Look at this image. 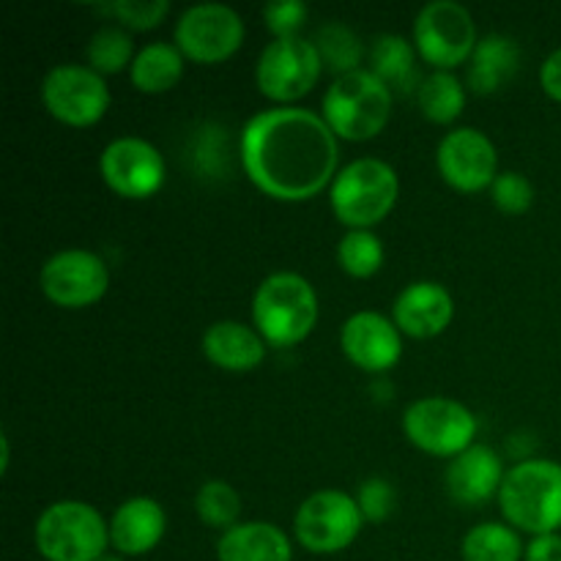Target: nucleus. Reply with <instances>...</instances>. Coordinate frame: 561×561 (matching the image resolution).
Returning <instances> with one entry per match:
<instances>
[{"label": "nucleus", "mask_w": 561, "mask_h": 561, "mask_svg": "<svg viewBox=\"0 0 561 561\" xmlns=\"http://www.w3.org/2000/svg\"><path fill=\"white\" fill-rule=\"evenodd\" d=\"M365 526L359 502L343 491H318L299 504L294 515V535L305 551L332 557L354 546Z\"/></svg>", "instance_id": "nucleus-7"}, {"label": "nucleus", "mask_w": 561, "mask_h": 561, "mask_svg": "<svg viewBox=\"0 0 561 561\" xmlns=\"http://www.w3.org/2000/svg\"><path fill=\"white\" fill-rule=\"evenodd\" d=\"M436 164L442 179L463 195L488 190L499 175L496 146L474 126L447 131L436 148Z\"/></svg>", "instance_id": "nucleus-15"}, {"label": "nucleus", "mask_w": 561, "mask_h": 561, "mask_svg": "<svg viewBox=\"0 0 561 561\" xmlns=\"http://www.w3.org/2000/svg\"><path fill=\"white\" fill-rule=\"evenodd\" d=\"M453 296L442 283H433V279L405 285L392 307L394 327L400 329V334H409L414 340L438 337L453 323Z\"/></svg>", "instance_id": "nucleus-17"}, {"label": "nucleus", "mask_w": 561, "mask_h": 561, "mask_svg": "<svg viewBox=\"0 0 561 561\" xmlns=\"http://www.w3.org/2000/svg\"><path fill=\"white\" fill-rule=\"evenodd\" d=\"M493 206L499 208L507 217H520L531 208L535 203V186L526 179L524 173H515V170H504V173L496 175L491 186Z\"/></svg>", "instance_id": "nucleus-32"}, {"label": "nucleus", "mask_w": 561, "mask_h": 561, "mask_svg": "<svg viewBox=\"0 0 561 561\" xmlns=\"http://www.w3.org/2000/svg\"><path fill=\"white\" fill-rule=\"evenodd\" d=\"M337 162V135L307 107L263 110L241 129L244 173L274 201H312L332 186Z\"/></svg>", "instance_id": "nucleus-1"}, {"label": "nucleus", "mask_w": 561, "mask_h": 561, "mask_svg": "<svg viewBox=\"0 0 561 561\" xmlns=\"http://www.w3.org/2000/svg\"><path fill=\"white\" fill-rule=\"evenodd\" d=\"M168 515L157 499L131 496L110 518V546L118 557H146L162 542Z\"/></svg>", "instance_id": "nucleus-19"}, {"label": "nucleus", "mask_w": 561, "mask_h": 561, "mask_svg": "<svg viewBox=\"0 0 561 561\" xmlns=\"http://www.w3.org/2000/svg\"><path fill=\"white\" fill-rule=\"evenodd\" d=\"M400 197V179L383 159L362 157L345 164L329 186V203L348 230H373L392 214Z\"/></svg>", "instance_id": "nucleus-4"}, {"label": "nucleus", "mask_w": 561, "mask_h": 561, "mask_svg": "<svg viewBox=\"0 0 561 561\" xmlns=\"http://www.w3.org/2000/svg\"><path fill=\"white\" fill-rule=\"evenodd\" d=\"M42 104L60 124L85 129L99 124L110 110L107 80L91 66L58 64L44 75Z\"/></svg>", "instance_id": "nucleus-11"}, {"label": "nucleus", "mask_w": 561, "mask_h": 561, "mask_svg": "<svg viewBox=\"0 0 561 561\" xmlns=\"http://www.w3.org/2000/svg\"><path fill=\"white\" fill-rule=\"evenodd\" d=\"M219 561H294V546L279 526L247 520L222 531L217 542Z\"/></svg>", "instance_id": "nucleus-21"}, {"label": "nucleus", "mask_w": 561, "mask_h": 561, "mask_svg": "<svg viewBox=\"0 0 561 561\" xmlns=\"http://www.w3.org/2000/svg\"><path fill=\"white\" fill-rule=\"evenodd\" d=\"M499 510L513 529L531 537L559 535L561 463L526 458L507 469L499 491Z\"/></svg>", "instance_id": "nucleus-2"}, {"label": "nucleus", "mask_w": 561, "mask_h": 561, "mask_svg": "<svg viewBox=\"0 0 561 561\" xmlns=\"http://www.w3.org/2000/svg\"><path fill=\"white\" fill-rule=\"evenodd\" d=\"M416 104H420L422 115L433 124H455L466 107V88L453 71H433L431 77L420 82Z\"/></svg>", "instance_id": "nucleus-26"}, {"label": "nucleus", "mask_w": 561, "mask_h": 561, "mask_svg": "<svg viewBox=\"0 0 561 561\" xmlns=\"http://www.w3.org/2000/svg\"><path fill=\"white\" fill-rule=\"evenodd\" d=\"M477 416L460 400L422 398L405 409L403 433L416 449L433 458H458L477 438Z\"/></svg>", "instance_id": "nucleus-8"}, {"label": "nucleus", "mask_w": 561, "mask_h": 561, "mask_svg": "<svg viewBox=\"0 0 561 561\" xmlns=\"http://www.w3.org/2000/svg\"><path fill=\"white\" fill-rule=\"evenodd\" d=\"M0 447H3V460H0V471H9V460H11V449H9V436H0Z\"/></svg>", "instance_id": "nucleus-37"}, {"label": "nucleus", "mask_w": 561, "mask_h": 561, "mask_svg": "<svg viewBox=\"0 0 561 561\" xmlns=\"http://www.w3.org/2000/svg\"><path fill=\"white\" fill-rule=\"evenodd\" d=\"M524 561H561V535L531 537Z\"/></svg>", "instance_id": "nucleus-36"}, {"label": "nucleus", "mask_w": 561, "mask_h": 561, "mask_svg": "<svg viewBox=\"0 0 561 561\" xmlns=\"http://www.w3.org/2000/svg\"><path fill=\"white\" fill-rule=\"evenodd\" d=\"M340 348L345 359L365 373H387L403 356V334L392 318L381 312H354L340 329Z\"/></svg>", "instance_id": "nucleus-16"}, {"label": "nucleus", "mask_w": 561, "mask_h": 561, "mask_svg": "<svg viewBox=\"0 0 561 561\" xmlns=\"http://www.w3.org/2000/svg\"><path fill=\"white\" fill-rule=\"evenodd\" d=\"M42 294L66 310H82L104 299L110 288L107 263L91 250L55 252L38 274Z\"/></svg>", "instance_id": "nucleus-13"}, {"label": "nucleus", "mask_w": 561, "mask_h": 561, "mask_svg": "<svg viewBox=\"0 0 561 561\" xmlns=\"http://www.w3.org/2000/svg\"><path fill=\"white\" fill-rule=\"evenodd\" d=\"M241 496L230 482L206 480L195 493V513L206 526L219 531H228L239 526L241 518Z\"/></svg>", "instance_id": "nucleus-29"}, {"label": "nucleus", "mask_w": 561, "mask_h": 561, "mask_svg": "<svg viewBox=\"0 0 561 561\" xmlns=\"http://www.w3.org/2000/svg\"><path fill=\"white\" fill-rule=\"evenodd\" d=\"M540 85L553 102L561 104V47L553 49L546 64L540 66Z\"/></svg>", "instance_id": "nucleus-35"}, {"label": "nucleus", "mask_w": 561, "mask_h": 561, "mask_svg": "<svg viewBox=\"0 0 561 561\" xmlns=\"http://www.w3.org/2000/svg\"><path fill=\"white\" fill-rule=\"evenodd\" d=\"M203 354L219 370L250 373L266 359V340L241 321H217L203 332Z\"/></svg>", "instance_id": "nucleus-20"}, {"label": "nucleus", "mask_w": 561, "mask_h": 561, "mask_svg": "<svg viewBox=\"0 0 561 561\" xmlns=\"http://www.w3.org/2000/svg\"><path fill=\"white\" fill-rule=\"evenodd\" d=\"M38 557L47 561H99L107 557L110 524L85 502H55L33 526Z\"/></svg>", "instance_id": "nucleus-6"}, {"label": "nucleus", "mask_w": 561, "mask_h": 561, "mask_svg": "<svg viewBox=\"0 0 561 561\" xmlns=\"http://www.w3.org/2000/svg\"><path fill=\"white\" fill-rule=\"evenodd\" d=\"M244 44V20L225 3L190 5L175 22V47L195 64L211 66L233 58Z\"/></svg>", "instance_id": "nucleus-12"}, {"label": "nucleus", "mask_w": 561, "mask_h": 561, "mask_svg": "<svg viewBox=\"0 0 561 561\" xmlns=\"http://www.w3.org/2000/svg\"><path fill=\"white\" fill-rule=\"evenodd\" d=\"M383 257L387 252L373 230H348L337 244L340 268L354 279H367L381 272Z\"/></svg>", "instance_id": "nucleus-30"}, {"label": "nucleus", "mask_w": 561, "mask_h": 561, "mask_svg": "<svg viewBox=\"0 0 561 561\" xmlns=\"http://www.w3.org/2000/svg\"><path fill=\"white\" fill-rule=\"evenodd\" d=\"M135 55L137 53H135V42H131V33L124 31V27H118V25L99 27L85 47L88 66H91V69L102 77L124 71L126 66L135 60Z\"/></svg>", "instance_id": "nucleus-28"}, {"label": "nucleus", "mask_w": 561, "mask_h": 561, "mask_svg": "<svg viewBox=\"0 0 561 561\" xmlns=\"http://www.w3.org/2000/svg\"><path fill=\"white\" fill-rule=\"evenodd\" d=\"M460 557L463 561H524L526 546L518 529L488 520L466 531L460 542Z\"/></svg>", "instance_id": "nucleus-25"}, {"label": "nucleus", "mask_w": 561, "mask_h": 561, "mask_svg": "<svg viewBox=\"0 0 561 561\" xmlns=\"http://www.w3.org/2000/svg\"><path fill=\"white\" fill-rule=\"evenodd\" d=\"M307 16H310V9L301 0H272L263 5V22L274 33V38L299 36V27L305 25Z\"/></svg>", "instance_id": "nucleus-33"}, {"label": "nucleus", "mask_w": 561, "mask_h": 561, "mask_svg": "<svg viewBox=\"0 0 561 561\" xmlns=\"http://www.w3.org/2000/svg\"><path fill=\"white\" fill-rule=\"evenodd\" d=\"M394 93L370 69L334 77L323 93V121L337 137L365 142L381 135L392 118Z\"/></svg>", "instance_id": "nucleus-5"}, {"label": "nucleus", "mask_w": 561, "mask_h": 561, "mask_svg": "<svg viewBox=\"0 0 561 561\" xmlns=\"http://www.w3.org/2000/svg\"><path fill=\"white\" fill-rule=\"evenodd\" d=\"M312 44H316L318 55H321L323 69L332 71L334 77H343L362 69L365 44H362V38L345 22H327V25L318 27Z\"/></svg>", "instance_id": "nucleus-27"}, {"label": "nucleus", "mask_w": 561, "mask_h": 561, "mask_svg": "<svg viewBox=\"0 0 561 561\" xmlns=\"http://www.w3.org/2000/svg\"><path fill=\"white\" fill-rule=\"evenodd\" d=\"M520 49L515 38L502 36V33H491V36L480 38L469 58V71H466V82L477 96H491L499 88L507 85L513 75L518 71Z\"/></svg>", "instance_id": "nucleus-22"}, {"label": "nucleus", "mask_w": 561, "mask_h": 561, "mask_svg": "<svg viewBox=\"0 0 561 561\" xmlns=\"http://www.w3.org/2000/svg\"><path fill=\"white\" fill-rule=\"evenodd\" d=\"M102 14L115 16L124 27L131 31H151L162 25L164 16L170 14L168 0H115V3L96 5Z\"/></svg>", "instance_id": "nucleus-31"}, {"label": "nucleus", "mask_w": 561, "mask_h": 561, "mask_svg": "<svg viewBox=\"0 0 561 561\" xmlns=\"http://www.w3.org/2000/svg\"><path fill=\"white\" fill-rule=\"evenodd\" d=\"M321 71V55H318L312 38H274L257 55L255 85L263 96L277 102L279 107H290V102H299L318 85Z\"/></svg>", "instance_id": "nucleus-9"}, {"label": "nucleus", "mask_w": 561, "mask_h": 561, "mask_svg": "<svg viewBox=\"0 0 561 561\" xmlns=\"http://www.w3.org/2000/svg\"><path fill=\"white\" fill-rule=\"evenodd\" d=\"M99 173L115 195L129 197V201H146L162 190L168 168L153 142L142 140V137H118L104 146L102 157H99Z\"/></svg>", "instance_id": "nucleus-14"}, {"label": "nucleus", "mask_w": 561, "mask_h": 561, "mask_svg": "<svg viewBox=\"0 0 561 561\" xmlns=\"http://www.w3.org/2000/svg\"><path fill=\"white\" fill-rule=\"evenodd\" d=\"M477 25L469 9L455 0H433L414 20V47L436 71H453L466 64L477 47Z\"/></svg>", "instance_id": "nucleus-10"}, {"label": "nucleus", "mask_w": 561, "mask_h": 561, "mask_svg": "<svg viewBox=\"0 0 561 561\" xmlns=\"http://www.w3.org/2000/svg\"><path fill=\"white\" fill-rule=\"evenodd\" d=\"M504 474L507 471H504L502 455L488 444H474L458 458L449 460L444 482H447V493L455 504L480 507V504L499 496Z\"/></svg>", "instance_id": "nucleus-18"}, {"label": "nucleus", "mask_w": 561, "mask_h": 561, "mask_svg": "<svg viewBox=\"0 0 561 561\" xmlns=\"http://www.w3.org/2000/svg\"><path fill=\"white\" fill-rule=\"evenodd\" d=\"M394 499L398 496H394L392 482L383 480V477H370V480L362 482L356 502H359L365 520H370V524H383V520L394 513Z\"/></svg>", "instance_id": "nucleus-34"}, {"label": "nucleus", "mask_w": 561, "mask_h": 561, "mask_svg": "<svg viewBox=\"0 0 561 561\" xmlns=\"http://www.w3.org/2000/svg\"><path fill=\"white\" fill-rule=\"evenodd\" d=\"M131 85L140 93H168L179 85L184 77V55L175 44L170 42H151L142 49H137L135 60H131Z\"/></svg>", "instance_id": "nucleus-23"}, {"label": "nucleus", "mask_w": 561, "mask_h": 561, "mask_svg": "<svg viewBox=\"0 0 561 561\" xmlns=\"http://www.w3.org/2000/svg\"><path fill=\"white\" fill-rule=\"evenodd\" d=\"M252 321L266 345L294 348L318 323L316 288L296 272L268 274L252 296Z\"/></svg>", "instance_id": "nucleus-3"}, {"label": "nucleus", "mask_w": 561, "mask_h": 561, "mask_svg": "<svg viewBox=\"0 0 561 561\" xmlns=\"http://www.w3.org/2000/svg\"><path fill=\"white\" fill-rule=\"evenodd\" d=\"M99 561H126V557H110L107 553V557H102Z\"/></svg>", "instance_id": "nucleus-38"}, {"label": "nucleus", "mask_w": 561, "mask_h": 561, "mask_svg": "<svg viewBox=\"0 0 561 561\" xmlns=\"http://www.w3.org/2000/svg\"><path fill=\"white\" fill-rule=\"evenodd\" d=\"M370 71L389 88L392 93L420 91L416 80V47L403 36L383 33L376 38L370 53Z\"/></svg>", "instance_id": "nucleus-24"}]
</instances>
